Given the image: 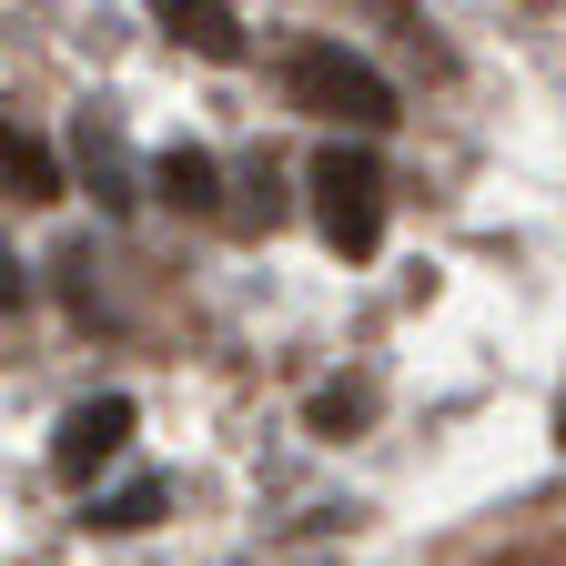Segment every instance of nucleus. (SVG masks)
I'll return each instance as SVG.
<instances>
[{
    "label": "nucleus",
    "mask_w": 566,
    "mask_h": 566,
    "mask_svg": "<svg viewBox=\"0 0 566 566\" xmlns=\"http://www.w3.org/2000/svg\"><path fill=\"white\" fill-rule=\"evenodd\" d=\"M283 82H294V102L324 112V122H354V132H385L395 122V82H385L375 61H354L344 41H304L294 61H283Z\"/></svg>",
    "instance_id": "obj_1"
},
{
    "label": "nucleus",
    "mask_w": 566,
    "mask_h": 566,
    "mask_svg": "<svg viewBox=\"0 0 566 566\" xmlns=\"http://www.w3.org/2000/svg\"><path fill=\"white\" fill-rule=\"evenodd\" d=\"M314 212H324V243L365 263L385 243V172H375V153L324 142V153H314Z\"/></svg>",
    "instance_id": "obj_2"
},
{
    "label": "nucleus",
    "mask_w": 566,
    "mask_h": 566,
    "mask_svg": "<svg viewBox=\"0 0 566 566\" xmlns=\"http://www.w3.org/2000/svg\"><path fill=\"white\" fill-rule=\"evenodd\" d=\"M122 446H132V395H82V405L61 415V436H51V475L92 485Z\"/></svg>",
    "instance_id": "obj_3"
},
{
    "label": "nucleus",
    "mask_w": 566,
    "mask_h": 566,
    "mask_svg": "<svg viewBox=\"0 0 566 566\" xmlns=\"http://www.w3.org/2000/svg\"><path fill=\"white\" fill-rule=\"evenodd\" d=\"M153 21L172 41H192L202 61H233L243 51V21H233V0H153Z\"/></svg>",
    "instance_id": "obj_4"
},
{
    "label": "nucleus",
    "mask_w": 566,
    "mask_h": 566,
    "mask_svg": "<svg viewBox=\"0 0 566 566\" xmlns=\"http://www.w3.org/2000/svg\"><path fill=\"white\" fill-rule=\"evenodd\" d=\"M0 172H11V192H21V202H61V163H51V142H31L21 122L0 132Z\"/></svg>",
    "instance_id": "obj_5"
},
{
    "label": "nucleus",
    "mask_w": 566,
    "mask_h": 566,
    "mask_svg": "<svg viewBox=\"0 0 566 566\" xmlns=\"http://www.w3.org/2000/svg\"><path fill=\"white\" fill-rule=\"evenodd\" d=\"M92 526H112V536H142V526H163V475H132V485H112L102 506H92Z\"/></svg>",
    "instance_id": "obj_6"
},
{
    "label": "nucleus",
    "mask_w": 566,
    "mask_h": 566,
    "mask_svg": "<svg viewBox=\"0 0 566 566\" xmlns=\"http://www.w3.org/2000/svg\"><path fill=\"white\" fill-rule=\"evenodd\" d=\"M153 182H163V202H212V153H192V142H172V153L153 163Z\"/></svg>",
    "instance_id": "obj_7"
},
{
    "label": "nucleus",
    "mask_w": 566,
    "mask_h": 566,
    "mask_svg": "<svg viewBox=\"0 0 566 566\" xmlns=\"http://www.w3.org/2000/svg\"><path fill=\"white\" fill-rule=\"evenodd\" d=\"M82 172L102 182V202H112V212L132 202V163H122V142H112L102 122H82Z\"/></svg>",
    "instance_id": "obj_8"
},
{
    "label": "nucleus",
    "mask_w": 566,
    "mask_h": 566,
    "mask_svg": "<svg viewBox=\"0 0 566 566\" xmlns=\"http://www.w3.org/2000/svg\"><path fill=\"white\" fill-rule=\"evenodd\" d=\"M365 405H375L365 385H324V395H314V436H344V424H365Z\"/></svg>",
    "instance_id": "obj_9"
}]
</instances>
